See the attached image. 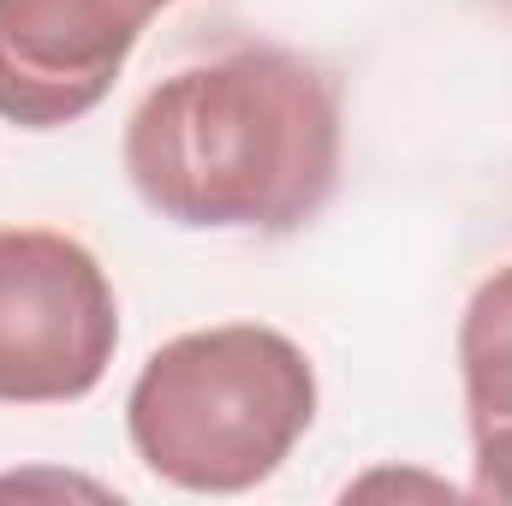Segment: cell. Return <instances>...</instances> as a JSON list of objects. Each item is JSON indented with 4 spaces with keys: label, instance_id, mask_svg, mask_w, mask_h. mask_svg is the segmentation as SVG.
Segmentation results:
<instances>
[{
    "label": "cell",
    "instance_id": "obj_1",
    "mask_svg": "<svg viewBox=\"0 0 512 506\" xmlns=\"http://www.w3.org/2000/svg\"><path fill=\"white\" fill-rule=\"evenodd\" d=\"M340 84L298 48L233 42L167 72L126 120L131 191L191 233L286 239L340 185Z\"/></svg>",
    "mask_w": 512,
    "mask_h": 506
},
{
    "label": "cell",
    "instance_id": "obj_2",
    "mask_svg": "<svg viewBox=\"0 0 512 506\" xmlns=\"http://www.w3.org/2000/svg\"><path fill=\"white\" fill-rule=\"evenodd\" d=\"M316 423V364L268 322L191 328L143 358L126 393L137 465L185 495H251Z\"/></svg>",
    "mask_w": 512,
    "mask_h": 506
},
{
    "label": "cell",
    "instance_id": "obj_3",
    "mask_svg": "<svg viewBox=\"0 0 512 506\" xmlns=\"http://www.w3.org/2000/svg\"><path fill=\"white\" fill-rule=\"evenodd\" d=\"M120 352L102 256L54 227H0V405H72Z\"/></svg>",
    "mask_w": 512,
    "mask_h": 506
},
{
    "label": "cell",
    "instance_id": "obj_4",
    "mask_svg": "<svg viewBox=\"0 0 512 506\" xmlns=\"http://www.w3.org/2000/svg\"><path fill=\"white\" fill-rule=\"evenodd\" d=\"M173 0H0V120L60 131L108 102Z\"/></svg>",
    "mask_w": 512,
    "mask_h": 506
},
{
    "label": "cell",
    "instance_id": "obj_5",
    "mask_svg": "<svg viewBox=\"0 0 512 506\" xmlns=\"http://www.w3.org/2000/svg\"><path fill=\"white\" fill-rule=\"evenodd\" d=\"M459 381L471 429V501L512 506V262L477 280L459 316Z\"/></svg>",
    "mask_w": 512,
    "mask_h": 506
},
{
    "label": "cell",
    "instance_id": "obj_6",
    "mask_svg": "<svg viewBox=\"0 0 512 506\" xmlns=\"http://www.w3.org/2000/svg\"><path fill=\"white\" fill-rule=\"evenodd\" d=\"M376 489H423V495H453L447 483H423V477H393V471H376V477H364V483H352L346 495H376Z\"/></svg>",
    "mask_w": 512,
    "mask_h": 506
}]
</instances>
